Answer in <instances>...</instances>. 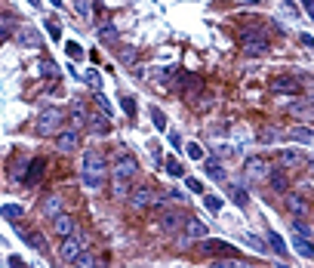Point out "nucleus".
Here are the masks:
<instances>
[{
    "label": "nucleus",
    "mask_w": 314,
    "mask_h": 268,
    "mask_svg": "<svg viewBox=\"0 0 314 268\" xmlns=\"http://www.w3.org/2000/svg\"><path fill=\"white\" fill-rule=\"evenodd\" d=\"M22 213H25V210L19 207V204H6L3 210H0V216L9 219V222H19V219H22Z\"/></svg>",
    "instance_id": "nucleus-26"
},
{
    "label": "nucleus",
    "mask_w": 314,
    "mask_h": 268,
    "mask_svg": "<svg viewBox=\"0 0 314 268\" xmlns=\"http://www.w3.org/2000/svg\"><path fill=\"white\" fill-rule=\"evenodd\" d=\"M22 237L28 241V247H34L37 253H46V241H43L40 231H22Z\"/></svg>",
    "instance_id": "nucleus-19"
},
{
    "label": "nucleus",
    "mask_w": 314,
    "mask_h": 268,
    "mask_svg": "<svg viewBox=\"0 0 314 268\" xmlns=\"http://www.w3.org/2000/svg\"><path fill=\"white\" fill-rule=\"evenodd\" d=\"M293 244H296V253H299V256H305V259H314V244L308 241V237H296Z\"/></svg>",
    "instance_id": "nucleus-25"
},
{
    "label": "nucleus",
    "mask_w": 314,
    "mask_h": 268,
    "mask_svg": "<svg viewBox=\"0 0 314 268\" xmlns=\"http://www.w3.org/2000/svg\"><path fill=\"white\" fill-rule=\"evenodd\" d=\"M283 9H287V13H290V16H299V9H296V6H293V0H283Z\"/></svg>",
    "instance_id": "nucleus-49"
},
{
    "label": "nucleus",
    "mask_w": 314,
    "mask_h": 268,
    "mask_svg": "<svg viewBox=\"0 0 314 268\" xmlns=\"http://www.w3.org/2000/svg\"><path fill=\"white\" fill-rule=\"evenodd\" d=\"M207 176L216 179V182H225V170H222L219 160H207Z\"/></svg>",
    "instance_id": "nucleus-27"
},
{
    "label": "nucleus",
    "mask_w": 314,
    "mask_h": 268,
    "mask_svg": "<svg viewBox=\"0 0 314 268\" xmlns=\"http://www.w3.org/2000/svg\"><path fill=\"white\" fill-rule=\"evenodd\" d=\"M151 123H154V127L160 130V133L166 130V114H163L160 108H157V105H154V108H151Z\"/></svg>",
    "instance_id": "nucleus-29"
},
{
    "label": "nucleus",
    "mask_w": 314,
    "mask_h": 268,
    "mask_svg": "<svg viewBox=\"0 0 314 268\" xmlns=\"http://www.w3.org/2000/svg\"><path fill=\"white\" fill-rule=\"evenodd\" d=\"M213 268H240V259H213Z\"/></svg>",
    "instance_id": "nucleus-35"
},
{
    "label": "nucleus",
    "mask_w": 314,
    "mask_h": 268,
    "mask_svg": "<svg viewBox=\"0 0 314 268\" xmlns=\"http://www.w3.org/2000/svg\"><path fill=\"white\" fill-rule=\"evenodd\" d=\"M105 176H108V160H105V154H102V151H96V148H90L83 154V164H80L83 185L93 188V191H99L102 182H105Z\"/></svg>",
    "instance_id": "nucleus-1"
},
{
    "label": "nucleus",
    "mask_w": 314,
    "mask_h": 268,
    "mask_svg": "<svg viewBox=\"0 0 314 268\" xmlns=\"http://www.w3.org/2000/svg\"><path fill=\"white\" fill-rule=\"evenodd\" d=\"M28 3H34V6H40V0H28Z\"/></svg>",
    "instance_id": "nucleus-54"
},
{
    "label": "nucleus",
    "mask_w": 314,
    "mask_h": 268,
    "mask_svg": "<svg viewBox=\"0 0 314 268\" xmlns=\"http://www.w3.org/2000/svg\"><path fill=\"white\" fill-rule=\"evenodd\" d=\"M96 105H99V111H102V114H108V117H111V102H108L102 93H96Z\"/></svg>",
    "instance_id": "nucleus-39"
},
{
    "label": "nucleus",
    "mask_w": 314,
    "mask_h": 268,
    "mask_svg": "<svg viewBox=\"0 0 314 268\" xmlns=\"http://www.w3.org/2000/svg\"><path fill=\"white\" fill-rule=\"evenodd\" d=\"M43 74H46V77H59L62 71H59V68H56V65H53L50 59H46V62H43Z\"/></svg>",
    "instance_id": "nucleus-43"
},
{
    "label": "nucleus",
    "mask_w": 314,
    "mask_h": 268,
    "mask_svg": "<svg viewBox=\"0 0 314 268\" xmlns=\"http://www.w3.org/2000/svg\"><path fill=\"white\" fill-rule=\"evenodd\" d=\"M268 244H271V250L277 253L280 259H287V253H290V250H287V244H283V237H280L277 231H268Z\"/></svg>",
    "instance_id": "nucleus-20"
},
{
    "label": "nucleus",
    "mask_w": 314,
    "mask_h": 268,
    "mask_svg": "<svg viewBox=\"0 0 314 268\" xmlns=\"http://www.w3.org/2000/svg\"><path fill=\"white\" fill-rule=\"evenodd\" d=\"M43 170H46V160L43 157H34V160H28V167H25V176H22V182L28 188H34L37 182L43 179Z\"/></svg>",
    "instance_id": "nucleus-11"
},
{
    "label": "nucleus",
    "mask_w": 314,
    "mask_h": 268,
    "mask_svg": "<svg viewBox=\"0 0 314 268\" xmlns=\"http://www.w3.org/2000/svg\"><path fill=\"white\" fill-rule=\"evenodd\" d=\"M74 268H96V259L90 253H83V256H77V262H74Z\"/></svg>",
    "instance_id": "nucleus-37"
},
{
    "label": "nucleus",
    "mask_w": 314,
    "mask_h": 268,
    "mask_svg": "<svg viewBox=\"0 0 314 268\" xmlns=\"http://www.w3.org/2000/svg\"><path fill=\"white\" fill-rule=\"evenodd\" d=\"M114 194L117 197H123L126 194V188H130V182H133V176L139 173V164H136V157L133 154H117V160H114Z\"/></svg>",
    "instance_id": "nucleus-2"
},
{
    "label": "nucleus",
    "mask_w": 314,
    "mask_h": 268,
    "mask_svg": "<svg viewBox=\"0 0 314 268\" xmlns=\"http://www.w3.org/2000/svg\"><path fill=\"white\" fill-rule=\"evenodd\" d=\"M65 46H68V56H71V59H80V56H83L80 43H65Z\"/></svg>",
    "instance_id": "nucleus-45"
},
{
    "label": "nucleus",
    "mask_w": 314,
    "mask_h": 268,
    "mask_svg": "<svg viewBox=\"0 0 314 268\" xmlns=\"http://www.w3.org/2000/svg\"><path fill=\"white\" fill-rule=\"evenodd\" d=\"M86 83H90L93 90H99V83H102V77H99V71H96V68H90V71H86Z\"/></svg>",
    "instance_id": "nucleus-41"
},
{
    "label": "nucleus",
    "mask_w": 314,
    "mask_h": 268,
    "mask_svg": "<svg viewBox=\"0 0 314 268\" xmlns=\"http://www.w3.org/2000/svg\"><path fill=\"white\" fill-rule=\"evenodd\" d=\"M163 164H166V173H170V176H182V164H179V157H166Z\"/></svg>",
    "instance_id": "nucleus-32"
},
{
    "label": "nucleus",
    "mask_w": 314,
    "mask_h": 268,
    "mask_svg": "<svg viewBox=\"0 0 314 268\" xmlns=\"http://www.w3.org/2000/svg\"><path fill=\"white\" fill-rule=\"evenodd\" d=\"M19 43L22 46H40V34L31 31V28H22V31H19Z\"/></svg>",
    "instance_id": "nucleus-24"
},
{
    "label": "nucleus",
    "mask_w": 314,
    "mask_h": 268,
    "mask_svg": "<svg viewBox=\"0 0 314 268\" xmlns=\"http://www.w3.org/2000/svg\"><path fill=\"white\" fill-rule=\"evenodd\" d=\"M120 105H123V111L130 114V117H136V99L133 96H120Z\"/></svg>",
    "instance_id": "nucleus-34"
},
{
    "label": "nucleus",
    "mask_w": 314,
    "mask_h": 268,
    "mask_svg": "<svg viewBox=\"0 0 314 268\" xmlns=\"http://www.w3.org/2000/svg\"><path fill=\"white\" fill-rule=\"evenodd\" d=\"M302 43H305V46H311V50H314V37H311V34H302Z\"/></svg>",
    "instance_id": "nucleus-52"
},
{
    "label": "nucleus",
    "mask_w": 314,
    "mask_h": 268,
    "mask_svg": "<svg viewBox=\"0 0 314 268\" xmlns=\"http://www.w3.org/2000/svg\"><path fill=\"white\" fill-rule=\"evenodd\" d=\"M62 120H65V111L56 108V105H50V108H43L40 114H37L34 133H37V136H59V127H62Z\"/></svg>",
    "instance_id": "nucleus-3"
},
{
    "label": "nucleus",
    "mask_w": 314,
    "mask_h": 268,
    "mask_svg": "<svg viewBox=\"0 0 314 268\" xmlns=\"http://www.w3.org/2000/svg\"><path fill=\"white\" fill-rule=\"evenodd\" d=\"M86 120H90V114H86L83 102H74V105H71V123H74V130L80 127V123H86Z\"/></svg>",
    "instance_id": "nucleus-21"
},
{
    "label": "nucleus",
    "mask_w": 314,
    "mask_h": 268,
    "mask_svg": "<svg viewBox=\"0 0 314 268\" xmlns=\"http://www.w3.org/2000/svg\"><path fill=\"white\" fill-rule=\"evenodd\" d=\"M151 204H163V197L157 194L154 188H139V191H133V197H130V207H133V210H145V207H151Z\"/></svg>",
    "instance_id": "nucleus-9"
},
{
    "label": "nucleus",
    "mask_w": 314,
    "mask_h": 268,
    "mask_svg": "<svg viewBox=\"0 0 314 268\" xmlns=\"http://www.w3.org/2000/svg\"><path fill=\"white\" fill-rule=\"evenodd\" d=\"M99 40H102V43H111V46H114L117 40H120V34H117V28H114L111 22H108V25H102V28H99Z\"/></svg>",
    "instance_id": "nucleus-22"
},
{
    "label": "nucleus",
    "mask_w": 314,
    "mask_h": 268,
    "mask_svg": "<svg viewBox=\"0 0 314 268\" xmlns=\"http://www.w3.org/2000/svg\"><path fill=\"white\" fill-rule=\"evenodd\" d=\"M50 3H53V6H59V9H62V0H50Z\"/></svg>",
    "instance_id": "nucleus-53"
},
{
    "label": "nucleus",
    "mask_w": 314,
    "mask_h": 268,
    "mask_svg": "<svg viewBox=\"0 0 314 268\" xmlns=\"http://www.w3.org/2000/svg\"><path fill=\"white\" fill-rule=\"evenodd\" d=\"M176 83H179V90L188 96V99H194V96H200V93H203V80L197 77V74H191V71H179Z\"/></svg>",
    "instance_id": "nucleus-7"
},
{
    "label": "nucleus",
    "mask_w": 314,
    "mask_h": 268,
    "mask_svg": "<svg viewBox=\"0 0 314 268\" xmlns=\"http://www.w3.org/2000/svg\"><path fill=\"white\" fill-rule=\"evenodd\" d=\"M86 123H90V130L96 133V136H108V133H111V117H108V114H102V111L93 114Z\"/></svg>",
    "instance_id": "nucleus-18"
},
{
    "label": "nucleus",
    "mask_w": 314,
    "mask_h": 268,
    "mask_svg": "<svg viewBox=\"0 0 314 268\" xmlns=\"http://www.w3.org/2000/svg\"><path fill=\"white\" fill-rule=\"evenodd\" d=\"M200 253L203 256H234V259H237V250H234L231 244H225V241H216V237H203Z\"/></svg>",
    "instance_id": "nucleus-8"
},
{
    "label": "nucleus",
    "mask_w": 314,
    "mask_h": 268,
    "mask_svg": "<svg viewBox=\"0 0 314 268\" xmlns=\"http://www.w3.org/2000/svg\"><path fill=\"white\" fill-rule=\"evenodd\" d=\"M247 176H250V179H265V176H271L268 160H265V157H247Z\"/></svg>",
    "instance_id": "nucleus-16"
},
{
    "label": "nucleus",
    "mask_w": 314,
    "mask_h": 268,
    "mask_svg": "<svg viewBox=\"0 0 314 268\" xmlns=\"http://www.w3.org/2000/svg\"><path fill=\"white\" fill-rule=\"evenodd\" d=\"M268 90H271V96H299V80L296 77H274L271 83H268Z\"/></svg>",
    "instance_id": "nucleus-10"
},
{
    "label": "nucleus",
    "mask_w": 314,
    "mask_h": 268,
    "mask_svg": "<svg viewBox=\"0 0 314 268\" xmlns=\"http://www.w3.org/2000/svg\"><path fill=\"white\" fill-rule=\"evenodd\" d=\"M185 185H188V191H194V194H203V185L197 179H185Z\"/></svg>",
    "instance_id": "nucleus-47"
},
{
    "label": "nucleus",
    "mask_w": 314,
    "mask_h": 268,
    "mask_svg": "<svg viewBox=\"0 0 314 268\" xmlns=\"http://www.w3.org/2000/svg\"><path fill=\"white\" fill-rule=\"evenodd\" d=\"M203 237H207V225H203L200 219L188 216V219H185V225H182V247L191 244V241H203Z\"/></svg>",
    "instance_id": "nucleus-6"
},
{
    "label": "nucleus",
    "mask_w": 314,
    "mask_h": 268,
    "mask_svg": "<svg viewBox=\"0 0 314 268\" xmlns=\"http://www.w3.org/2000/svg\"><path fill=\"white\" fill-rule=\"evenodd\" d=\"M203 207H207L210 213H219V210H222V200L213 197V194H203Z\"/></svg>",
    "instance_id": "nucleus-33"
},
{
    "label": "nucleus",
    "mask_w": 314,
    "mask_h": 268,
    "mask_svg": "<svg viewBox=\"0 0 314 268\" xmlns=\"http://www.w3.org/2000/svg\"><path fill=\"white\" fill-rule=\"evenodd\" d=\"M290 139L293 142H305V145H308V142L314 139V130L311 127H293L290 130Z\"/></svg>",
    "instance_id": "nucleus-23"
},
{
    "label": "nucleus",
    "mask_w": 314,
    "mask_h": 268,
    "mask_svg": "<svg viewBox=\"0 0 314 268\" xmlns=\"http://www.w3.org/2000/svg\"><path fill=\"white\" fill-rule=\"evenodd\" d=\"M185 151H188L191 160H203V148L197 145V142H188V148H185Z\"/></svg>",
    "instance_id": "nucleus-36"
},
{
    "label": "nucleus",
    "mask_w": 314,
    "mask_h": 268,
    "mask_svg": "<svg viewBox=\"0 0 314 268\" xmlns=\"http://www.w3.org/2000/svg\"><path fill=\"white\" fill-rule=\"evenodd\" d=\"M271 188L277 191V194H280V191H287V176H283V173H271Z\"/></svg>",
    "instance_id": "nucleus-31"
},
{
    "label": "nucleus",
    "mask_w": 314,
    "mask_h": 268,
    "mask_svg": "<svg viewBox=\"0 0 314 268\" xmlns=\"http://www.w3.org/2000/svg\"><path fill=\"white\" fill-rule=\"evenodd\" d=\"M290 210L293 213H305V200H302L299 194H290Z\"/></svg>",
    "instance_id": "nucleus-38"
},
{
    "label": "nucleus",
    "mask_w": 314,
    "mask_h": 268,
    "mask_svg": "<svg viewBox=\"0 0 314 268\" xmlns=\"http://www.w3.org/2000/svg\"><path fill=\"white\" fill-rule=\"evenodd\" d=\"M120 62L123 65H133L136 62V50H120Z\"/></svg>",
    "instance_id": "nucleus-46"
},
{
    "label": "nucleus",
    "mask_w": 314,
    "mask_h": 268,
    "mask_svg": "<svg viewBox=\"0 0 314 268\" xmlns=\"http://www.w3.org/2000/svg\"><path fill=\"white\" fill-rule=\"evenodd\" d=\"M9 265H13V268H25V262L19 259V256H9Z\"/></svg>",
    "instance_id": "nucleus-50"
},
{
    "label": "nucleus",
    "mask_w": 314,
    "mask_h": 268,
    "mask_svg": "<svg viewBox=\"0 0 314 268\" xmlns=\"http://www.w3.org/2000/svg\"><path fill=\"white\" fill-rule=\"evenodd\" d=\"M240 46H243L247 56H265L271 50V40H268L265 31H259V28H247V31L240 34Z\"/></svg>",
    "instance_id": "nucleus-4"
},
{
    "label": "nucleus",
    "mask_w": 314,
    "mask_h": 268,
    "mask_svg": "<svg viewBox=\"0 0 314 268\" xmlns=\"http://www.w3.org/2000/svg\"><path fill=\"white\" fill-rule=\"evenodd\" d=\"M185 219L188 216H182L179 210H166V213L160 216V231L163 234H173V231H182V225H185Z\"/></svg>",
    "instance_id": "nucleus-12"
},
{
    "label": "nucleus",
    "mask_w": 314,
    "mask_h": 268,
    "mask_svg": "<svg viewBox=\"0 0 314 268\" xmlns=\"http://www.w3.org/2000/svg\"><path fill=\"white\" fill-rule=\"evenodd\" d=\"M302 6H305V13L311 16V22H314V0H302Z\"/></svg>",
    "instance_id": "nucleus-48"
},
{
    "label": "nucleus",
    "mask_w": 314,
    "mask_h": 268,
    "mask_svg": "<svg viewBox=\"0 0 314 268\" xmlns=\"http://www.w3.org/2000/svg\"><path fill=\"white\" fill-rule=\"evenodd\" d=\"M240 268H253V265H247V262H240Z\"/></svg>",
    "instance_id": "nucleus-55"
},
{
    "label": "nucleus",
    "mask_w": 314,
    "mask_h": 268,
    "mask_svg": "<svg viewBox=\"0 0 314 268\" xmlns=\"http://www.w3.org/2000/svg\"><path fill=\"white\" fill-rule=\"evenodd\" d=\"M77 13H80L83 19H90V13H93V6H90V0H77Z\"/></svg>",
    "instance_id": "nucleus-42"
},
{
    "label": "nucleus",
    "mask_w": 314,
    "mask_h": 268,
    "mask_svg": "<svg viewBox=\"0 0 314 268\" xmlns=\"http://www.w3.org/2000/svg\"><path fill=\"white\" fill-rule=\"evenodd\" d=\"M77 145H80V133H77V130H62L56 136V148L62 151V154H71Z\"/></svg>",
    "instance_id": "nucleus-13"
},
{
    "label": "nucleus",
    "mask_w": 314,
    "mask_h": 268,
    "mask_svg": "<svg viewBox=\"0 0 314 268\" xmlns=\"http://www.w3.org/2000/svg\"><path fill=\"white\" fill-rule=\"evenodd\" d=\"M277 164L283 170H299V167H305V154L296 148H287V151H280V157H277Z\"/></svg>",
    "instance_id": "nucleus-14"
},
{
    "label": "nucleus",
    "mask_w": 314,
    "mask_h": 268,
    "mask_svg": "<svg viewBox=\"0 0 314 268\" xmlns=\"http://www.w3.org/2000/svg\"><path fill=\"white\" fill-rule=\"evenodd\" d=\"M259 139H262V142H277V139H280V130H277V127H265V130L259 133Z\"/></svg>",
    "instance_id": "nucleus-30"
},
{
    "label": "nucleus",
    "mask_w": 314,
    "mask_h": 268,
    "mask_svg": "<svg viewBox=\"0 0 314 268\" xmlns=\"http://www.w3.org/2000/svg\"><path fill=\"white\" fill-rule=\"evenodd\" d=\"M170 142H173V148L182 151V142H179V136H176V133H170Z\"/></svg>",
    "instance_id": "nucleus-51"
},
{
    "label": "nucleus",
    "mask_w": 314,
    "mask_h": 268,
    "mask_svg": "<svg viewBox=\"0 0 314 268\" xmlns=\"http://www.w3.org/2000/svg\"><path fill=\"white\" fill-rule=\"evenodd\" d=\"M53 228H56V234L65 241V237H71V234L77 231V222H74V216L62 213V216H56V219H53Z\"/></svg>",
    "instance_id": "nucleus-15"
},
{
    "label": "nucleus",
    "mask_w": 314,
    "mask_h": 268,
    "mask_svg": "<svg viewBox=\"0 0 314 268\" xmlns=\"http://www.w3.org/2000/svg\"><path fill=\"white\" fill-rule=\"evenodd\" d=\"M83 253H86V237H83L80 228H77L71 237H65V241H62V247H59V256H62L65 262H77V256H83Z\"/></svg>",
    "instance_id": "nucleus-5"
},
{
    "label": "nucleus",
    "mask_w": 314,
    "mask_h": 268,
    "mask_svg": "<svg viewBox=\"0 0 314 268\" xmlns=\"http://www.w3.org/2000/svg\"><path fill=\"white\" fill-rule=\"evenodd\" d=\"M40 213H43L46 219L62 216V197H59V194H46V197H43V204H40Z\"/></svg>",
    "instance_id": "nucleus-17"
},
{
    "label": "nucleus",
    "mask_w": 314,
    "mask_h": 268,
    "mask_svg": "<svg viewBox=\"0 0 314 268\" xmlns=\"http://www.w3.org/2000/svg\"><path fill=\"white\" fill-rule=\"evenodd\" d=\"M247 244L253 247V250H256V253H265V244L259 241V237H253V234H247Z\"/></svg>",
    "instance_id": "nucleus-44"
},
{
    "label": "nucleus",
    "mask_w": 314,
    "mask_h": 268,
    "mask_svg": "<svg viewBox=\"0 0 314 268\" xmlns=\"http://www.w3.org/2000/svg\"><path fill=\"white\" fill-rule=\"evenodd\" d=\"M46 34H50L53 40H62V25H56V22H46Z\"/></svg>",
    "instance_id": "nucleus-40"
},
{
    "label": "nucleus",
    "mask_w": 314,
    "mask_h": 268,
    "mask_svg": "<svg viewBox=\"0 0 314 268\" xmlns=\"http://www.w3.org/2000/svg\"><path fill=\"white\" fill-rule=\"evenodd\" d=\"M231 200H234L237 207H247V204H250V197H247V188H243V185H231Z\"/></svg>",
    "instance_id": "nucleus-28"
}]
</instances>
